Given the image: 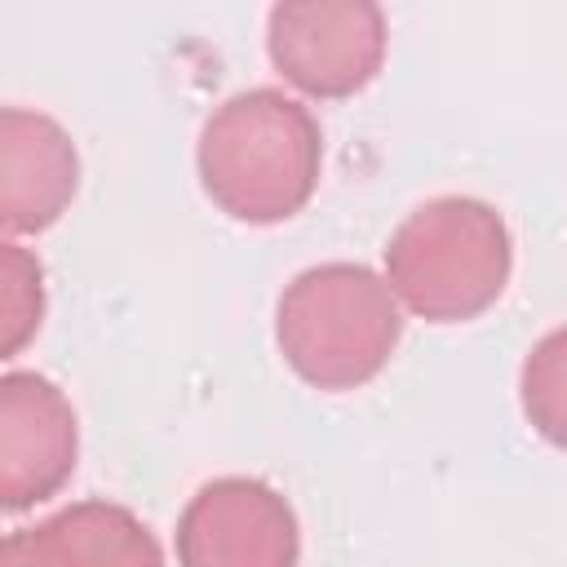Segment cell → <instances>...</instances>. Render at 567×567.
I'll return each instance as SVG.
<instances>
[{"instance_id": "obj_1", "label": "cell", "mask_w": 567, "mask_h": 567, "mask_svg": "<svg viewBox=\"0 0 567 567\" xmlns=\"http://www.w3.org/2000/svg\"><path fill=\"white\" fill-rule=\"evenodd\" d=\"M204 195L235 221L275 226L297 217L323 168V133L306 102L284 89H244L199 128Z\"/></svg>"}, {"instance_id": "obj_2", "label": "cell", "mask_w": 567, "mask_h": 567, "mask_svg": "<svg viewBox=\"0 0 567 567\" xmlns=\"http://www.w3.org/2000/svg\"><path fill=\"white\" fill-rule=\"evenodd\" d=\"M509 270V226L474 195H439L412 208L385 244V284L425 323L478 319L501 301Z\"/></svg>"}, {"instance_id": "obj_3", "label": "cell", "mask_w": 567, "mask_h": 567, "mask_svg": "<svg viewBox=\"0 0 567 567\" xmlns=\"http://www.w3.org/2000/svg\"><path fill=\"white\" fill-rule=\"evenodd\" d=\"M403 306L385 275L359 261H323L284 284L275 341L284 363L315 390H359L394 354Z\"/></svg>"}, {"instance_id": "obj_4", "label": "cell", "mask_w": 567, "mask_h": 567, "mask_svg": "<svg viewBox=\"0 0 567 567\" xmlns=\"http://www.w3.org/2000/svg\"><path fill=\"white\" fill-rule=\"evenodd\" d=\"M385 13L372 0H284L266 18L275 71L306 97H354L385 62Z\"/></svg>"}, {"instance_id": "obj_5", "label": "cell", "mask_w": 567, "mask_h": 567, "mask_svg": "<svg viewBox=\"0 0 567 567\" xmlns=\"http://www.w3.org/2000/svg\"><path fill=\"white\" fill-rule=\"evenodd\" d=\"M297 514L261 478H213L177 518V567H297Z\"/></svg>"}, {"instance_id": "obj_6", "label": "cell", "mask_w": 567, "mask_h": 567, "mask_svg": "<svg viewBox=\"0 0 567 567\" xmlns=\"http://www.w3.org/2000/svg\"><path fill=\"white\" fill-rule=\"evenodd\" d=\"M80 430L71 399L40 372L0 377V505L31 509L75 474Z\"/></svg>"}, {"instance_id": "obj_7", "label": "cell", "mask_w": 567, "mask_h": 567, "mask_svg": "<svg viewBox=\"0 0 567 567\" xmlns=\"http://www.w3.org/2000/svg\"><path fill=\"white\" fill-rule=\"evenodd\" d=\"M80 190V155L71 133L27 106L0 111V221L9 235L49 230Z\"/></svg>"}, {"instance_id": "obj_8", "label": "cell", "mask_w": 567, "mask_h": 567, "mask_svg": "<svg viewBox=\"0 0 567 567\" xmlns=\"http://www.w3.org/2000/svg\"><path fill=\"white\" fill-rule=\"evenodd\" d=\"M0 567H164V549L128 505L75 501L9 532Z\"/></svg>"}, {"instance_id": "obj_9", "label": "cell", "mask_w": 567, "mask_h": 567, "mask_svg": "<svg viewBox=\"0 0 567 567\" xmlns=\"http://www.w3.org/2000/svg\"><path fill=\"white\" fill-rule=\"evenodd\" d=\"M518 399H523V416L527 425L567 452V323L545 332L518 372Z\"/></svg>"}, {"instance_id": "obj_10", "label": "cell", "mask_w": 567, "mask_h": 567, "mask_svg": "<svg viewBox=\"0 0 567 567\" xmlns=\"http://www.w3.org/2000/svg\"><path fill=\"white\" fill-rule=\"evenodd\" d=\"M44 319V266L18 239L0 244V354L13 359L40 332Z\"/></svg>"}]
</instances>
